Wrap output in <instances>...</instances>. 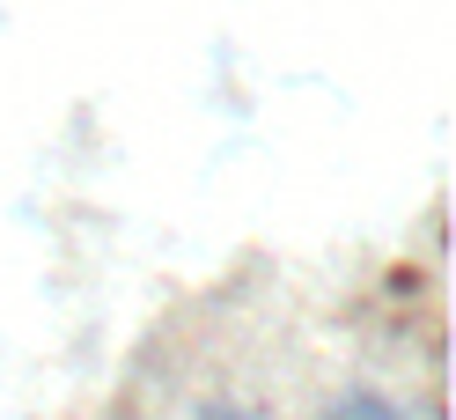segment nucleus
Wrapping results in <instances>:
<instances>
[{"mask_svg": "<svg viewBox=\"0 0 456 420\" xmlns=\"http://www.w3.org/2000/svg\"><path fill=\"white\" fill-rule=\"evenodd\" d=\"M331 420H405V413H397V406H383V399H346Z\"/></svg>", "mask_w": 456, "mask_h": 420, "instance_id": "obj_1", "label": "nucleus"}]
</instances>
